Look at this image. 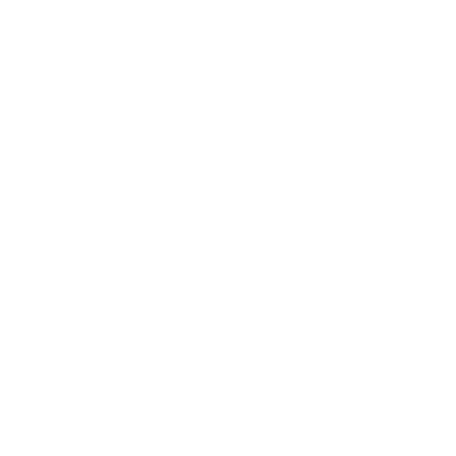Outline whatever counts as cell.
Segmentation results:
<instances>
[]
</instances>
